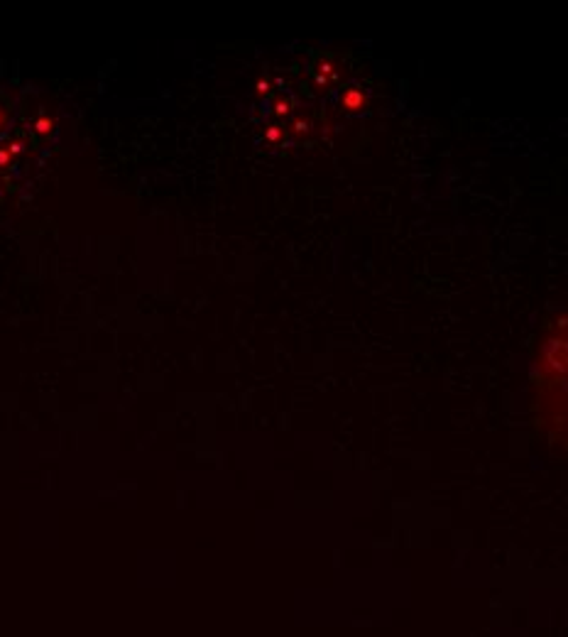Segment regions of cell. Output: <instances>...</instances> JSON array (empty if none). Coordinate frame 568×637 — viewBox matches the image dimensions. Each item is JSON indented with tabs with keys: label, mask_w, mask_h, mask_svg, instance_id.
Instances as JSON below:
<instances>
[{
	"label": "cell",
	"mask_w": 568,
	"mask_h": 637,
	"mask_svg": "<svg viewBox=\"0 0 568 637\" xmlns=\"http://www.w3.org/2000/svg\"><path fill=\"white\" fill-rule=\"evenodd\" d=\"M52 128H54V120H52V118H47V115H42V118H37V120H34V130H37L39 135L52 133Z\"/></svg>",
	"instance_id": "cell-1"
},
{
	"label": "cell",
	"mask_w": 568,
	"mask_h": 637,
	"mask_svg": "<svg viewBox=\"0 0 568 637\" xmlns=\"http://www.w3.org/2000/svg\"><path fill=\"white\" fill-rule=\"evenodd\" d=\"M10 152H5V150H0V167H8L10 165Z\"/></svg>",
	"instance_id": "cell-2"
},
{
	"label": "cell",
	"mask_w": 568,
	"mask_h": 637,
	"mask_svg": "<svg viewBox=\"0 0 568 637\" xmlns=\"http://www.w3.org/2000/svg\"><path fill=\"white\" fill-rule=\"evenodd\" d=\"M23 152V142H12L10 145V155H20Z\"/></svg>",
	"instance_id": "cell-3"
},
{
	"label": "cell",
	"mask_w": 568,
	"mask_h": 637,
	"mask_svg": "<svg viewBox=\"0 0 568 637\" xmlns=\"http://www.w3.org/2000/svg\"><path fill=\"white\" fill-rule=\"evenodd\" d=\"M3 125H5V111L0 108V128H3Z\"/></svg>",
	"instance_id": "cell-4"
}]
</instances>
